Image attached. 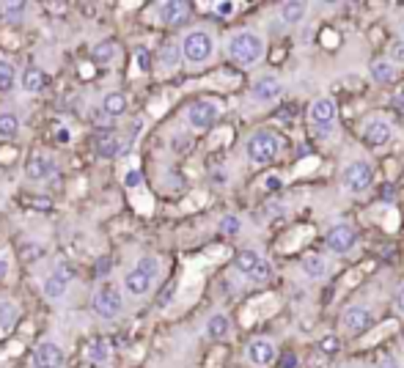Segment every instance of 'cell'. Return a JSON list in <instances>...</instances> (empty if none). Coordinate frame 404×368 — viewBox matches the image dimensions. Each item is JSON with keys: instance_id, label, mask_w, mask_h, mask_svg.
<instances>
[{"instance_id": "6da1fadb", "label": "cell", "mask_w": 404, "mask_h": 368, "mask_svg": "<svg viewBox=\"0 0 404 368\" xmlns=\"http://www.w3.org/2000/svg\"><path fill=\"white\" fill-rule=\"evenodd\" d=\"M228 55H231L234 63H239V66H253V63H259L261 55H264V41H261V36H256L253 30H239V33H234L231 41H228Z\"/></svg>"}, {"instance_id": "7a4b0ae2", "label": "cell", "mask_w": 404, "mask_h": 368, "mask_svg": "<svg viewBox=\"0 0 404 368\" xmlns=\"http://www.w3.org/2000/svg\"><path fill=\"white\" fill-rule=\"evenodd\" d=\"M278 149H281V141H278L272 132H267V130L253 132V135L248 138V143H245V154H248V160L256 163V165L272 163L275 154H278Z\"/></svg>"}, {"instance_id": "3957f363", "label": "cell", "mask_w": 404, "mask_h": 368, "mask_svg": "<svg viewBox=\"0 0 404 368\" xmlns=\"http://www.w3.org/2000/svg\"><path fill=\"white\" fill-rule=\"evenodd\" d=\"M214 52V39L206 33V30H190L185 39H182V58L193 66H201L212 58Z\"/></svg>"}, {"instance_id": "277c9868", "label": "cell", "mask_w": 404, "mask_h": 368, "mask_svg": "<svg viewBox=\"0 0 404 368\" xmlns=\"http://www.w3.org/2000/svg\"><path fill=\"white\" fill-rule=\"evenodd\" d=\"M94 311H97L102 319H116V316L124 311L121 292H119L113 283H102V286L94 292Z\"/></svg>"}, {"instance_id": "5b68a950", "label": "cell", "mask_w": 404, "mask_h": 368, "mask_svg": "<svg viewBox=\"0 0 404 368\" xmlns=\"http://www.w3.org/2000/svg\"><path fill=\"white\" fill-rule=\"evenodd\" d=\"M220 119V105L214 99H199L188 108V121L196 130H206Z\"/></svg>"}, {"instance_id": "8992f818", "label": "cell", "mask_w": 404, "mask_h": 368, "mask_svg": "<svg viewBox=\"0 0 404 368\" xmlns=\"http://www.w3.org/2000/svg\"><path fill=\"white\" fill-rule=\"evenodd\" d=\"M374 182V168L369 163H352L347 171H344V184L352 190V192H366Z\"/></svg>"}, {"instance_id": "52a82bcc", "label": "cell", "mask_w": 404, "mask_h": 368, "mask_svg": "<svg viewBox=\"0 0 404 368\" xmlns=\"http://www.w3.org/2000/svg\"><path fill=\"white\" fill-rule=\"evenodd\" d=\"M250 94H253V99H256V102L270 105V102H278V99L283 96V83L267 74V77H259V80L253 83Z\"/></svg>"}, {"instance_id": "ba28073f", "label": "cell", "mask_w": 404, "mask_h": 368, "mask_svg": "<svg viewBox=\"0 0 404 368\" xmlns=\"http://www.w3.org/2000/svg\"><path fill=\"white\" fill-rule=\"evenodd\" d=\"M33 368H63V352L52 341H41L33 352Z\"/></svg>"}, {"instance_id": "9c48e42d", "label": "cell", "mask_w": 404, "mask_h": 368, "mask_svg": "<svg viewBox=\"0 0 404 368\" xmlns=\"http://www.w3.org/2000/svg\"><path fill=\"white\" fill-rule=\"evenodd\" d=\"M245 355H248V360H250L253 366L264 368L275 360V347H272L270 338H253V341L248 344Z\"/></svg>"}, {"instance_id": "30bf717a", "label": "cell", "mask_w": 404, "mask_h": 368, "mask_svg": "<svg viewBox=\"0 0 404 368\" xmlns=\"http://www.w3.org/2000/svg\"><path fill=\"white\" fill-rule=\"evenodd\" d=\"M311 121L319 127V132L322 135H327L330 132V124H333V119H336V102L333 99H316L314 105H311Z\"/></svg>"}, {"instance_id": "8fae6325", "label": "cell", "mask_w": 404, "mask_h": 368, "mask_svg": "<svg viewBox=\"0 0 404 368\" xmlns=\"http://www.w3.org/2000/svg\"><path fill=\"white\" fill-rule=\"evenodd\" d=\"M355 242H358V234L350 225H333L327 231V247L333 253H347V250H352Z\"/></svg>"}, {"instance_id": "7c38bea8", "label": "cell", "mask_w": 404, "mask_h": 368, "mask_svg": "<svg viewBox=\"0 0 404 368\" xmlns=\"http://www.w3.org/2000/svg\"><path fill=\"white\" fill-rule=\"evenodd\" d=\"M52 171H55V165H52V160L44 157V154H33V157L28 160V165H25L28 182H47V179L52 176Z\"/></svg>"}, {"instance_id": "4fadbf2b", "label": "cell", "mask_w": 404, "mask_h": 368, "mask_svg": "<svg viewBox=\"0 0 404 368\" xmlns=\"http://www.w3.org/2000/svg\"><path fill=\"white\" fill-rule=\"evenodd\" d=\"M372 322H374V316H372V311H366V308H347V314H344V327L352 333V336H361V333H366L369 327H372Z\"/></svg>"}, {"instance_id": "5bb4252c", "label": "cell", "mask_w": 404, "mask_h": 368, "mask_svg": "<svg viewBox=\"0 0 404 368\" xmlns=\"http://www.w3.org/2000/svg\"><path fill=\"white\" fill-rule=\"evenodd\" d=\"M157 17L163 25H179L188 19V3H179V0H168V3H160L157 6Z\"/></svg>"}, {"instance_id": "9a60e30c", "label": "cell", "mask_w": 404, "mask_h": 368, "mask_svg": "<svg viewBox=\"0 0 404 368\" xmlns=\"http://www.w3.org/2000/svg\"><path fill=\"white\" fill-rule=\"evenodd\" d=\"M363 141H366L372 149H377V146H385V143L391 141V124H388V121H383V119H374V121L366 127V132H363Z\"/></svg>"}, {"instance_id": "2e32d148", "label": "cell", "mask_w": 404, "mask_h": 368, "mask_svg": "<svg viewBox=\"0 0 404 368\" xmlns=\"http://www.w3.org/2000/svg\"><path fill=\"white\" fill-rule=\"evenodd\" d=\"M19 88L25 91V94H36V91H41L44 85H47V74L41 72V69H36V66H28L22 74H19Z\"/></svg>"}, {"instance_id": "e0dca14e", "label": "cell", "mask_w": 404, "mask_h": 368, "mask_svg": "<svg viewBox=\"0 0 404 368\" xmlns=\"http://www.w3.org/2000/svg\"><path fill=\"white\" fill-rule=\"evenodd\" d=\"M102 113H105L108 119L124 116V113H127V96H124L121 91H108V94L102 96Z\"/></svg>"}, {"instance_id": "ac0fdd59", "label": "cell", "mask_w": 404, "mask_h": 368, "mask_svg": "<svg viewBox=\"0 0 404 368\" xmlns=\"http://www.w3.org/2000/svg\"><path fill=\"white\" fill-rule=\"evenodd\" d=\"M152 278H146L141 269H130L127 272V278H124V289L130 292V294H135V297H143V294H149V289H152Z\"/></svg>"}, {"instance_id": "d6986e66", "label": "cell", "mask_w": 404, "mask_h": 368, "mask_svg": "<svg viewBox=\"0 0 404 368\" xmlns=\"http://www.w3.org/2000/svg\"><path fill=\"white\" fill-rule=\"evenodd\" d=\"M97 154H99L102 160H113V157H119V154H121V141H119L113 132L99 135V138H97Z\"/></svg>"}, {"instance_id": "ffe728a7", "label": "cell", "mask_w": 404, "mask_h": 368, "mask_svg": "<svg viewBox=\"0 0 404 368\" xmlns=\"http://www.w3.org/2000/svg\"><path fill=\"white\" fill-rule=\"evenodd\" d=\"M305 11H308V6L300 3V0L281 3V19H283L286 25H300V22L305 19Z\"/></svg>"}, {"instance_id": "44dd1931", "label": "cell", "mask_w": 404, "mask_h": 368, "mask_svg": "<svg viewBox=\"0 0 404 368\" xmlns=\"http://www.w3.org/2000/svg\"><path fill=\"white\" fill-rule=\"evenodd\" d=\"M116 55H119V44L116 41H102L91 50V61L99 63V66H110L116 63Z\"/></svg>"}, {"instance_id": "7402d4cb", "label": "cell", "mask_w": 404, "mask_h": 368, "mask_svg": "<svg viewBox=\"0 0 404 368\" xmlns=\"http://www.w3.org/2000/svg\"><path fill=\"white\" fill-rule=\"evenodd\" d=\"M66 289H69V280H66L61 272H52V275L44 280V294H47V300H52V303L63 300Z\"/></svg>"}, {"instance_id": "603a6c76", "label": "cell", "mask_w": 404, "mask_h": 368, "mask_svg": "<svg viewBox=\"0 0 404 368\" xmlns=\"http://www.w3.org/2000/svg\"><path fill=\"white\" fill-rule=\"evenodd\" d=\"M303 272L311 278V280H322L325 272H327V261L319 256V253H308L303 258Z\"/></svg>"}, {"instance_id": "cb8c5ba5", "label": "cell", "mask_w": 404, "mask_h": 368, "mask_svg": "<svg viewBox=\"0 0 404 368\" xmlns=\"http://www.w3.org/2000/svg\"><path fill=\"white\" fill-rule=\"evenodd\" d=\"M228 330H231V322H228L225 314H214V316H209V322H206V336H209V338L220 341V338L228 336Z\"/></svg>"}, {"instance_id": "d4e9b609", "label": "cell", "mask_w": 404, "mask_h": 368, "mask_svg": "<svg viewBox=\"0 0 404 368\" xmlns=\"http://www.w3.org/2000/svg\"><path fill=\"white\" fill-rule=\"evenodd\" d=\"M372 77H374L377 83H394V80H396V66H394L388 58H377V61L372 63Z\"/></svg>"}, {"instance_id": "484cf974", "label": "cell", "mask_w": 404, "mask_h": 368, "mask_svg": "<svg viewBox=\"0 0 404 368\" xmlns=\"http://www.w3.org/2000/svg\"><path fill=\"white\" fill-rule=\"evenodd\" d=\"M261 261V256L256 253V250H242V253H236V258H234V267L239 269V272H245V275H250L253 269H256V264Z\"/></svg>"}, {"instance_id": "4316f807", "label": "cell", "mask_w": 404, "mask_h": 368, "mask_svg": "<svg viewBox=\"0 0 404 368\" xmlns=\"http://www.w3.org/2000/svg\"><path fill=\"white\" fill-rule=\"evenodd\" d=\"M88 358H91V363H108V358H110V344L105 341V338H94L91 344H88Z\"/></svg>"}, {"instance_id": "83f0119b", "label": "cell", "mask_w": 404, "mask_h": 368, "mask_svg": "<svg viewBox=\"0 0 404 368\" xmlns=\"http://www.w3.org/2000/svg\"><path fill=\"white\" fill-rule=\"evenodd\" d=\"M19 132V116L17 113H0V138L11 141Z\"/></svg>"}, {"instance_id": "f1b7e54d", "label": "cell", "mask_w": 404, "mask_h": 368, "mask_svg": "<svg viewBox=\"0 0 404 368\" xmlns=\"http://www.w3.org/2000/svg\"><path fill=\"white\" fill-rule=\"evenodd\" d=\"M19 319V311H17V305L14 303H8V300H3L0 303V333H8L11 327H14V322Z\"/></svg>"}, {"instance_id": "f546056e", "label": "cell", "mask_w": 404, "mask_h": 368, "mask_svg": "<svg viewBox=\"0 0 404 368\" xmlns=\"http://www.w3.org/2000/svg\"><path fill=\"white\" fill-rule=\"evenodd\" d=\"M179 47L176 44H165L163 50H160V55H157V61H160V66L163 69H176L179 66Z\"/></svg>"}, {"instance_id": "4dcf8cb0", "label": "cell", "mask_w": 404, "mask_h": 368, "mask_svg": "<svg viewBox=\"0 0 404 368\" xmlns=\"http://www.w3.org/2000/svg\"><path fill=\"white\" fill-rule=\"evenodd\" d=\"M135 269H141L146 278H157V272H160V258L157 256H141V261L135 264Z\"/></svg>"}, {"instance_id": "1f68e13d", "label": "cell", "mask_w": 404, "mask_h": 368, "mask_svg": "<svg viewBox=\"0 0 404 368\" xmlns=\"http://www.w3.org/2000/svg\"><path fill=\"white\" fill-rule=\"evenodd\" d=\"M14 83H17V69L0 58V91H8Z\"/></svg>"}, {"instance_id": "d6a6232c", "label": "cell", "mask_w": 404, "mask_h": 368, "mask_svg": "<svg viewBox=\"0 0 404 368\" xmlns=\"http://www.w3.org/2000/svg\"><path fill=\"white\" fill-rule=\"evenodd\" d=\"M270 275H272V269H270V264L261 258V261L256 264V269L250 272V280H256V283H264V280H270Z\"/></svg>"}, {"instance_id": "836d02e7", "label": "cell", "mask_w": 404, "mask_h": 368, "mask_svg": "<svg viewBox=\"0 0 404 368\" xmlns=\"http://www.w3.org/2000/svg\"><path fill=\"white\" fill-rule=\"evenodd\" d=\"M239 228H242V223H239V217H234V214H228V217L220 220V231H223V234H239Z\"/></svg>"}, {"instance_id": "e575fe53", "label": "cell", "mask_w": 404, "mask_h": 368, "mask_svg": "<svg viewBox=\"0 0 404 368\" xmlns=\"http://www.w3.org/2000/svg\"><path fill=\"white\" fill-rule=\"evenodd\" d=\"M135 58H138V69H141V72H149V69H152V52H149L146 47H138V50H135Z\"/></svg>"}, {"instance_id": "d590c367", "label": "cell", "mask_w": 404, "mask_h": 368, "mask_svg": "<svg viewBox=\"0 0 404 368\" xmlns=\"http://www.w3.org/2000/svg\"><path fill=\"white\" fill-rule=\"evenodd\" d=\"M322 352L325 355H336L339 352V338L336 336H325L322 338Z\"/></svg>"}, {"instance_id": "8d00e7d4", "label": "cell", "mask_w": 404, "mask_h": 368, "mask_svg": "<svg viewBox=\"0 0 404 368\" xmlns=\"http://www.w3.org/2000/svg\"><path fill=\"white\" fill-rule=\"evenodd\" d=\"M391 63H404V41H394L391 44Z\"/></svg>"}, {"instance_id": "74e56055", "label": "cell", "mask_w": 404, "mask_h": 368, "mask_svg": "<svg viewBox=\"0 0 404 368\" xmlns=\"http://www.w3.org/2000/svg\"><path fill=\"white\" fill-rule=\"evenodd\" d=\"M3 11H6V17H17L19 11H28V3H6Z\"/></svg>"}, {"instance_id": "f35d334b", "label": "cell", "mask_w": 404, "mask_h": 368, "mask_svg": "<svg viewBox=\"0 0 404 368\" xmlns=\"http://www.w3.org/2000/svg\"><path fill=\"white\" fill-rule=\"evenodd\" d=\"M124 184H127V187H141V184H143V174H141V171H130V174L124 176Z\"/></svg>"}, {"instance_id": "ab89813d", "label": "cell", "mask_w": 404, "mask_h": 368, "mask_svg": "<svg viewBox=\"0 0 404 368\" xmlns=\"http://www.w3.org/2000/svg\"><path fill=\"white\" fill-rule=\"evenodd\" d=\"M39 253H41V247H36V245H25L22 247V258H28V261H36Z\"/></svg>"}, {"instance_id": "60d3db41", "label": "cell", "mask_w": 404, "mask_h": 368, "mask_svg": "<svg viewBox=\"0 0 404 368\" xmlns=\"http://www.w3.org/2000/svg\"><path fill=\"white\" fill-rule=\"evenodd\" d=\"M174 292H176V283H171L163 294H160V308H165V305H171V297H174Z\"/></svg>"}, {"instance_id": "b9f144b4", "label": "cell", "mask_w": 404, "mask_h": 368, "mask_svg": "<svg viewBox=\"0 0 404 368\" xmlns=\"http://www.w3.org/2000/svg\"><path fill=\"white\" fill-rule=\"evenodd\" d=\"M214 11H217L220 17H228V14L234 11V3H217V6H214Z\"/></svg>"}, {"instance_id": "7bdbcfd3", "label": "cell", "mask_w": 404, "mask_h": 368, "mask_svg": "<svg viewBox=\"0 0 404 368\" xmlns=\"http://www.w3.org/2000/svg\"><path fill=\"white\" fill-rule=\"evenodd\" d=\"M394 303H396V308H399V311L404 314V283L399 286V289H396V297H394Z\"/></svg>"}, {"instance_id": "ee69618b", "label": "cell", "mask_w": 404, "mask_h": 368, "mask_svg": "<svg viewBox=\"0 0 404 368\" xmlns=\"http://www.w3.org/2000/svg\"><path fill=\"white\" fill-rule=\"evenodd\" d=\"M6 275H8V258L0 256V278H6Z\"/></svg>"}, {"instance_id": "f6af8a7d", "label": "cell", "mask_w": 404, "mask_h": 368, "mask_svg": "<svg viewBox=\"0 0 404 368\" xmlns=\"http://www.w3.org/2000/svg\"><path fill=\"white\" fill-rule=\"evenodd\" d=\"M377 368H402V366H399V363H396L394 358H385V360H383V363H380Z\"/></svg>"}, {"instance_id": "bcb514c9", "label": "cell", "mask_w": 404, "mask_h": 368, "mask_svg": "<svg viewBox=\"0 0 404 368\" xmlns=\"http://www.w3.org/2000/svg\"><path fill=\"white\" fill-rule=\"evenodd\" d=\"M294 363H297V360H294V355H286V358H283V366L281 368H294Z\"/></svg>"}, {"instance_id": "7dc6e473", "label": "cell", "mask_w": 404, "mask_h": 368, "mask_svg": "<svg viewBox=\"0 0 404 368\" xmlns=\"http://www.w3.org/2000/svg\"><path fill=\"white\" fill-rule=\"evenodd\" d=\"M383 198H385V201H394V187H385V190H383Z\"/></svg>"}, {"instance_id": "c3c4849f", "label": "cell", "mask_w": 404, "mask_h": 368, "mask_svg": "<svg viewBox=\"0 0 404 368\" xmlns=\"http://www.w3.org/2000/svg\"><path fill=\"white\" fill-rule=\"evenodd\" d=\"M402 341H404V336H402Z\"/></svg>"}]
</instances>
